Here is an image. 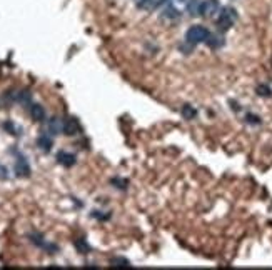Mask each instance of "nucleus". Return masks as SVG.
<instances>
[{"label": "nucleus", "mask_w": 272, "mask_h": 270, "mask_svg": "<svg viewBox=\"0 0 272 270\" xmlns=\"http://www.w3.org/2000/svg\"><path fill=\"white\" fill-rule=\"evenodd\" d=\"M209 35H210V32H209L207 29H205V27L194 25V27H190V29L186 32V42L189 45H197V44H201V42L207 40Z\"/></svg>", "instance_id": "f257e3e1"}, {"label": "nucleus", "mask_w": 272, "mask_h": 270, "mask_svg": "<svg viewBox=\"0 0 272 270\" xmlns=\"http://www.w3.org/2000/svg\"><path fill=\"white\" fill-rule=\"evenodd\" d=\"M236 18H237L236 10L231 9V7H224L219 14V18H217V27H219L221 30H229L234 25Z\"/></svg>", "instance_id": "f03ea898"}, {"label": "nucleus", "mask_w": 272, "mask_h": 270, "mask_svg": "<svg viewBox=\"0 0 272 270\" xmlns=\"http://www.w3.org/2000/svg\"><path fill=\"white\" fill-rule=\"evenodd\" d=\"M219 2L217 0H205V2H201V9H199V14L204 15V17H212L216 12H219Z\"/></svg>", "instance_id": "7ed1b4c3"}, {"label": "nucleus", "mask_w": 272, "mask_h": 270, "mask_svg": "<svg viewBox=\"0 0 272 270\" xmlns=\"http://www.w3.org/2000/svg\"><path fill=\"white\" fill-rule=\"evenodd\" d=\"M15 175L17 177H29L30 175V165L24 155H17V162H15Z\"/></svg>", "instance_id": "20e7f679"}, {"label": "nucleus", "mask_w": 272, "mask_h": 270, "mask_svg": "<svg viewBox=\"0 0 272 270\" xmlns=\"http://www.w3.org/2000/svg\"><path fill=\"white\" fill-rule=\"evenodd\" d=\"M80 132V123L75 117L64 118V134L65 135H75Z\"/></svg>", "instance_id": "39448f33"}, {"label": "nucleus", "mask_w": 272, "mask_h": 270, "mask_svg": "<svg viewBox=\"0 0 272 270\" xmlns=\"http://www.w3.org/2000/svg\"><path fill=\"white\" fill-rule=\"evenodd\" d=\"M47 130H49V134H52V135H59L60 132H64V120L60 117L49 118Z\"/></svg>", "instance_id": "423d86ee"}, {"label": "nucleus", "mask_w": 272, "mask_h": 270, "mask_svg": "<svg viewBox=\"0 0 272 270\" xmlns=\"http://www.w3.org/2000/svg\"><path fill=\"white\" fill-rule=\"evenodd\" d=\"M57 162H59L60 165H64V167H72V165H75V162H77V159H75L74 153L70 152H59L57 153Z\"/></svg>", "instance_id": "0eeeda50"}, {"label": "nucleus", "mask_w": 272, "mask_h": 270, "mask_svg": "<svg viewBox=\"0 0 272 270\" xmlns=\"http://www.w3.org/2000/svg\"><path fill=\"white\" fill-rule=\"evenodd\" d=\"M37 145H39V149L42 150V152H51L52 150V137L49 134H42L39 138H37Z\"/></svg>", "instance_id": "6e6552de"}, {"label": "nucleus", "mask_w": 272, "mask_h": 270, "mask_svg": "<svg viewBox=\"0 0 272 270\" xmlns=\"http://www.w3.org/2000/svg\"><path fill=\"white\" fill-rule=\"evenodd\" d=\"M30 115H32V118L37 122L45 120V110L40 103H30Z\"/></svg>", "instance_id": "1a4fd4ad"}, {"label": "nucleus", "mask_w": 272, "mask_h": 270, "mask_svg": "<svg viewBox=\"0 0 272 270\" xmlns=\"http://www.w3.org/2000/svg\"><path fill=\"white\" fill-rule=\"evenodd\" d=\"M15 100H17V102H20L22 105H30V103H32V95H30L29 90L15 92Z\"/></svg>", "instance_id": "9d476101"}, {"label": "nucleus", "mask_w": 272, "mask_h": 270, "mask_svg": "<svg viewBox=\"0 0 272 270\" xmlns=\"http://www.w3.org/2000/svg\"><path fill=\"white\" fill-rule=\"evenodd\" d=\"M182 115H184V118H187V120H192V118H195V115H197V110H195L192 105H184Z\"/></svg>", "instance_id": "9b49d317"}, {"label": "nucleus", "mask_w": 272, "mask_h": 270, "mask_svg": "<svg viewBox=\"0 0 272 270\" xmlns=\"http://www.w3.org/2000/svg\"><path fill=\"white\" fill-rule=\"evenodd\" d=\"M205 44L210 45L212 49H217V47H221V45L224 44V40H222L219 35H212V34H210V35L207 37V40H205Z\"/></svg>", "instance_id": "f8f14e48"}, {"label": "nucleus", "mask_w": 272, "mask_h": 270, "mask_svg": "<svg viewBox=\"0 0 272 270\" xmlns=\"http://www.w3.org/2000/svg\"><path fill=\"white\" fill-rule=\"evenodd\" d=\"M110 265H112V267H116V269H129L130 267L129 260H125V258H120V257L112 258V260H110Z\"/></svg>", "instance_id": "ddd939ff"}, {"label": "nucleus", "mask_w": 272, "mask_h": 270, "mask_svg": "<svg viewBox=\"0 0 272 270\" xmlns=\"http://www.w3.org/2000/svg\"><path fill=\"white\" fill-rule=\"evenodd\" d=\"M75 247H77V250L80 253H89V250H90V247L85 242V238H77V240H75Z\"/></svg>", "instance_id": "4468645a"}, {"label": "nucleus", "mask_w": 272, "mask_h": 270, "mask_svg": "<svg viewBox=\"0 0 272 270\" xmlns=\"http://www.w3.org/2000/svg\"><path fill=\"white\" fill-rule=\"evenodd\" d=\"M3 129H5L9 134H12V135H20V129H18V127H15L14 122H5V123H3Z\"/></svg>", "instance_id": "2eb2a0df"}, {"label": "nucleus", "mask_w": 272, "mask_h": 270, "mask_svg": "<svg viewBox=\"0 0 272 270\" xmlns=\"http://www.w3.org/2000/svg\"><path fill=\"white\" fill-rule=\"evenodd\" d=\"M9 179V170H7L5 165L0 164V180H7Z\"/></svg>", "instance_id": "dca6fc26"}, {"label": "nucleus", "mask_w": 272, "mask_h": 270, "mask_svg": "<svg viewBox=\"0 0 272 270\" xmlns=\"http://www.w3.org/2000/svg\"><path fill=\"white\" fill-rule=\"evenodd\" d=\"M112 184H117L119 188H125V185H127V182H125V180H120V179H114Z\"/></svg>", "instance_id": "f3484780"}, {"label": "nucleus", "mask_w": 272, "mask_h": 270, "mask_svg": "<svg viewBox=\"0 0 272 270\" xmlns=\"http://www.w3.org/2000/svg\"><path fill=\"white\" fill-rule=\"evenodd\" d=\"M259 95H271V90L266 87H259Z\"/></svg>", "instance_id": "a211bd4d"}]
</instances>
